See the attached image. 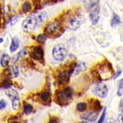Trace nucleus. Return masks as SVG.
<instances>
[{
  "instance_id": "nucleus-9",
  "label": "nucleus",
  "mask_w": 123,
  "mask_h": 123,
  "mask_svg": "<svg viewBox=\"0 0 123 123\" xmlns=\"http://www.w3.org/2000/svg\"><path fill=\"white\" fill-rule=\"evenodd\" d=\"M92 92L95 95L101 98H105L108 94V89L106 85L102 83L96 84L92 89Z\"/></svg>"
},
{
  "instance_id": "nucleus-39",
  "label": "nucleus",
  "mask_w": 123,
  "mask_h": 123,
  "mask_svg": "<svg viewBox=\"0 0 123 123\" xmlns=\"http://www.w3.org/2000/svg\"><path fill=\"white\" fill-rule=\"evenodd\" d=\"M78 123H88L86 122H79Z\"/></svg>"
},
{
  "instance_id": "nucleus-38",
  "label": "nucleus",
  "mask_w": 123,
  "mask_h": 123,
  "mask_svg": "<svg viewBox=\"0 0 123 123\" xmlns=\"http://www.w3.org/2000/svg\"><path fill=\"white\" fill-rule=\"evenodd\" d=\"M3 41V38H0V43H1Z\"/></svg>"
},
{
  "instance_id": "nucleus-7",
  "label": "nucleus",
  "mask_w": 123,
  "mask_h": 123,
  "mask_svg": "<svg viewBox=\"0 0 123 123\" xmlns=\"http://www.w3.org/2000/svg\"><path fill=\"white\" fill-rule=\"evenodd\" d=\"M5 92L12 101V108L15 111L18 110L20 106V101L18 92L14 89L9 88L6 89Z\"/></svg>"
},
{
  "instance_id": "nucleus-4",
  "label": "nucleus",
  "mask_w": 123,
  "mask_h": 123,
  "mask_svg": "<svg viewBox=\"0 0 123 123\" xmlns=\"http://www.w3.org/2000/svg\"><path fill=\"white\" fill-rule=\"evenodd\" d=\"M65 30L64 25L57 17L47 24L43 29V34L47 38H56L62 35Z\"/></svg>"
},
{
  "instance_id": "nucleus-5",
  "label": "nucleus",
  "mask_w": 123,
  "mask_h": 123,
  "mask_svg": "<svg viewBox=\"0 0 123 123\" xmlns=\"http://www.w3.org/2000/svg\"><path fill=\"white\" fill-rule=\"evenodd\" d=\"M73 96V89L71 86H67L62 90H56L54 96V101L60 106H65L69 104L72 99Z\"/></svg>"
},
{
  "instance_id": "nucleus-24",
  "label": "nucleus",
  "mask_w": 123,
  "mask_h": 123,
  "mask_svg": "<svg viewBox=\"0 0 123 123\" xmlns=\"http://www.w3.org/2000/svg\"><path fill=\"white\" fill-rule=\"evenodd\" d=\"M87 104L85 102H81L77 105V110L80 112H83L86 110Z\"/></svg>"
},
{
  "instance_id": "nucleus-37",
  "label": "nucleus",
  "mask_w": 123,
  "mask_h": 123,
  "mask_svg": "<svg viewBox=\"0 0 123 123\" xmlns=\"http://www.w3.org/2000/svg\"><path fill=\"white\" fill-rule=\"evenodd\" d=\"M11 123H20L19 122H18V121H13V122H11Z\"/></svg>"
},
{
  "instance_id": "nucleus-14",
  "label": "nucleus",
  "mask_w": 123,
  "mask_h": 123,
  "mask_svg": "<svg viewBox=\"0 0 123 123\" xmlns=\"http://www.w3.org/2000/svg\"><path fill=\"white\" fill-rule=\"evenodd\" d=\"M99 13H100V8L98 6L94 7L91 11L90 13V18L91 21L93 25H96V24H98L99 19H100Z\"/></svg>"
},
{
  "instance_id": "nucleus-30",
  "label": "nucleus",
  "mask_w": 123,
  "mask_h": 123,
  "mask_svg": "<svg viewBox=\"0 0 123 123\" xmlns=\"http://www.w3.org/2000/svg\"><path fill=\"white\" fill-rule=\"evenodd\" d=\"M106 107H105V110H104V111H103L102 113L101 114L100 119L98 120V123H104L105 119V116H106Z\"/></svg>"
},
{
  "instance_id": "nucleus-33",
  "label": "nucleus",
  "mask_w": 123,
  "mask_h": 123,
  "mask_svg": "<svg viewBox=\"0 0 123 123\" xmlns=\"http://www.w3.org/2000/svg\"><path fill=\"white\" fill-rule=\"evenodd\" d=\"M48 123H59V122L56 118H52L49 120V122Z\"/></svg>"
},
{
  "instance_id": "nucleus-13",
  "label": "nucleus",
  "mask_w": 123,
  "mask_h": 123,
  "mask_svg": "<svg viewBox=\"0 0 123 123\" xmlns=\"http://www.w3.org/2000/svg\"><path fill=\"white\" fill-rule=\"evenodd\" d=\"M39 98L42 102H43V104L48 105V103L51 102V94L49 91L44 90L39 94Z\"/></svg>"
},
{
  "instance_id": "nucleus-27",
  "label": "nucleus",
  "mask_w": 123,
  "mask_h": 123,
  "mask_svg": "<svg viewBox=\"0 0 123 123\" xmlns=\"http://www.w3.org/2000/svg\"><path fill=\"white\" fill-rule=\"evenodd\" d=\"M33 106L31 105L26 104L24 105V111L25 113L27 115H29L31 113V112L33 111Z\"/></svg>"
},
{
  "instance_id": "nucleus-40",
  "label": "nucleus",
  "mask_w": 123,
  "mask_h": 123,
  "mask_svg": "<svg viewBox=\"0 0 123 123\" xmlns=\"http://www.w3.org/2000/svg\"><path fill=\"white\" fill-rule=\"evenodd\" d=\"M0 9H1V4H0Z\"/></svg>"
},
{
  "instance_id": "nucleus-31",
  "label": "nucleus",
  "mask_w": 123,
  "mask_h": 123,
  "mask_svg": "<svg viewBox=\"0 0 123 123\" xmlns=\"http://www.w3.org/2000/svg\"><path fill=\"white\" fill-rule=\"evenodd\" d=\"M7 106V102L5 100H0V110H2L6 108Z\"/></svg>"
},
{
  "instance_id": "nucleus-25",
  "label": "nucleus",
  "mask_w": 123,
  "mask_h": 123,
  "mask_svg": "<svg viewBox=\"0 0 123 123\" xmlns=\"http://www.w3.org/2000/svg\"><path fill=\"white\" fill-rule=\"evenodd\" d=\"M22 11L24 13H28L31 10V5L28 1H26L22 5Z\"/></svg>"
},
{
  "instance_id": "nucleus-20",
  "label": "nucleus",
  "mask_w": 123,
  "mask_h": 123,
  "mask_svg": "<svg viewBox=\"0 0 123 123\" xmlns=\"http://www.w3.org/2000/svg\"><path fill=\"white\" fill-rule=\"evenodd\" d=\"M20 45V41L17 37H13L12 39L11 46H10V50L11 52H14L16 51Z\"/></svg>"
},
{
  "instance_id": "nucleus-21",
  "label": "nucleus",
  "mask_w": 123,
  "mask_h": 123,
  "mask_svg": "<svg viewBox=\"0 0 123 123\" xmlns=\"http://www.w3.org/2000/svg\"><path fill=\"white\" fill-rule=\"evenodd\" d=\"M9 69L11 73L12 78H14L19 76V70L18 67L16 65H11L9 67Z\"/></svg>"
},
{
  "instance_id": "nucleus-16",
  "label": "nucleus",
  "mask_w": 123,
  "mask_h": 123,
  "mask_svg": "<svg viewBox=\"0 0 123 123\" xmlns=\"http://www.w3.org/2000/svg\"><path fill=\"white\" fill-rule=\"evenodd\" d=\"M98 113H95L90 111V112H87L86 113L82 114L80 116V118L82 119L88 120L90 121V122H94V121L96 120V119L98 117Z\"/></svg>"
},
{
  "instance_id": "nucleus-29",
  "label": "nucleus",
  "mask_w": 123,
  "mask_h": 123,
  "mask_svg": "<svg viewBox=\"0 0 123 123\" xmlns=\"http://www.w3.org/2000/svg\"><path fill=\"white\" fill-rule=\"evenodd\" d=\"M123 95V78L120 79L119 83L118 89L117 92V95L118 96H121Z\"/></svg>"
},
{
  "instance_id": "nucleus-22",
  "label": "nucleus",
  "mask_w": 123,
  "mask_h": 123,
  "mask_svg": "<svg viewBox=\"0 0 123 123\" xmlns=\"http://www.w3.org/2000/svg\"><path fill=\"white\" fill-rule=\"evenodd\" d=\"M11 60V57L7 54H4L1 56L0 63L2 67H7L8 65L9 61Z\"/></svg>"
},
{
  "instance_id": "nucleus-28",
  "label": "nucleus",
  "mask_w": 123,
  "mask_h": 123,
  "mask_svg": "<svg viewBox=\"0 0 123 123\" xmlns=\"http://www.w3.org/2000/svg\"><path fill=\"white\" fill-rule=\"evenodd\" d=\"M47 37L43 34H39L36 37V41L38 43H41V44H44L47 40Z\"/></svg>"
},
{
  "instance_id": "nucleus-1",
  "label": "nucleus",
  "mask_w": 123,
  "mask_h": 123,
  "mask_svg": "<svg viewBox=\"0 0 123 123\" xmlns=\"http://www.w3.org/2000/svg\"><path fill=\"white\" fill-rule=\"evenodd\" d=\"M90 73L93 80L98 82L112 78L115 74L112 63L106 59L91 68Z\"/></svg>"
},
{
  "instance_id": "nucleus-11",
  "label": "nucleus",
  "mask_w": 123,
  "mask_h": 123,
  "mask_svg": "<svg viewBox=\"0 0 123 123\" xmlns=\"http://www.w3.org/2000/svg\"><path fill=\"white\" fill-rule=\"evenodd\" d=\"M63 1L64 0H33V3L35 9L36 11L42 9L45 6L54 5Z\"/></svg>"
},
{
  "instance_id": "nucleus-12",
  "label": "nucleus",
  "mask_w": 123,
  "mask_h": 123,
  "mask_svg": "<svg viewBox=\"0 0 123 123\" xmlns=\"http://www.w3.org/2000/svg\"><path fill=\"white\" fill-rule=\"evenodd\" d=\"M89 108L92 112L98 113L102 110V107L100 101L97 98H91L89 102Z\"/></svg>"
},
{
  "instance_id": "nucleus-26",
  "label": "nucleus",
  "mask_w": 123,
  "mask_h": 123,
  "mask_svg": "<svg viewBox=\"0 0 123 123\" xmlns=\"http://www.w3.org/2000/svg\"><path fill=\"white\" fill-rule=\"evenodd\" d=\"M19 19H20V17H18V16L10 19L9 20L7 21V23L6 24V27H9V26H13V25H14L19 20Z\"/></svg>"
},
{
  "instance_id": "nucleus-35",
  "label": "nucleus",
  "mask_w": 123,
  "mask_h": 123,
  "mask_svg": "<svg viewBox=\"0 0 123 123\" xmlns=\"http://www.w3.org/2000/svg\"><path fill=\"white\" fill-rule=\"evenodd\" d=\"M119 108L121 111L123 112V99H122L120 102V105H119Z\"/></svg>"
},
{
  "instance_id": "nucleus-15",
  "label": "nucleus",
  "mask_w": 123,
  "mask_h": 123,
  "mask_svg": "<svg viewBox=\"0 0 123 123\" xmlns=\"http://www.w3.org/2000/svg\"><path fill=\"white\" fill-rule=\"evenodd\" d=\"M36 15L38 27H40L44 24L48 20L47 14L45 12H39Z\"/></svg>"
},
{
  "instance_id": "nucleus-19",
  "label": "nucleus",
  "mask_w": 123,
  "mask_h": 123,
  "mask_svg": "<svg viewBox=\"0 0 123 123\" xmlns=\"http://www.w3.org/2000/svg\"><path fill=\"white\" fill-rule=\"evenodd\" d=\"M86 66L85 62H79L77 64L73 73L75 75L78 74L81 72H83L86 70Z\"/></svg>"
},
{
  "instance_id": "nucleus-34",
  "label": "nucleus",
  "mask_w": 123,
  "mask_h": 123,
  "mask_svg": "<svg viewBox=\"0 0 123 123\" xmlns=\"http://www.w3.org/2000/svg\"><path fill=\"white\" fill-rule=\"evenodd\" d=\"M118 121L119 123H123V112L119 115V116Z\"/></svg>"
},
{
  "instance_id": "nucleus-6",
  "label": "nucleus",
  "mask_w": 123,
  "mask_h": 123,
  "mask_svg": "<svg viewBox=\"0 0 123 123\" xmlns=\"http://www.w3.org/2000/svg\"><path fill=\"white\" fill-rule=\"evenodd\" d=\"M22 27L26 32L30 33L38 27L37 21L35 14H32L27 17L22 24Z\"/></svg>"
},
{
  "instance_id": "nucleus-36",
  "label": "nucleus",
  "mask_w": 123,
  "mask_h": 123,
  "mask_svg": "<svg viewBox=\"0 0 123 123\" xmlns=\"http://www.w3.org/2000/svg\"><path fill=\"white\" fill-rule=\"evenodd\" d=\"M121 73H122V71H119L118 72V73H117V74H116V75H115L114 78H116L117 77H118L119 76V75H120Z\"/></svg>"
},
{
  "instance_id": "nucleus-32",
  "label": "nucleus",
  "mask_w": 123,
  "mask_h": 123,
  "mask_svg": "<svg viewBox=\"0 0 123 123\" xmlns=\"http://www.w3.org/2000/svg\"><path fill=\"white\" fill-rule=\"evenodd\" d=\"M106 123H118L117 121L113 118H109L106 120Z\"/></svg>"
},
{
  "instance_id": "nucleus-3",
  "label": "nucleus",
  "mask_w": 123,
  "mask_h": 123,
  "mask_svg": "<svg viewBox=\"0 0 123 123\" xmlns=\"http://www.w3.org/2000/svg\"><path fill=\"white\" fill-rule=\"evenodd\" d=\"M77 64V61L73 60L57 69L55 78L57 84L59 86H65L69 83Z\"/></svg>"
},
{
  "instance_id": "nucleus-17",
  "label": "nucleus",
  "mask_w": 123,
  "mask_h": 123,
  "mask_svg": "<svg viewBox=\"0 0 123 123\" xmlns=\"http://www.w3.org/2000/svg\"><path fill=\"white\" fill-rule=\"evenodd\" d=\"M27 52H28V51H27V50L26 48L21 50L20 51H19L17 54L14 55L12 59V63L17 62L20 59L25 56V55H26V54H27Z\"/></svg>"
},
{
  "instance_id": "nucleus-2",
  "label": "nucleus",
  "mask_w": 123,
  "mask_h": 123,
  "mask_svg": "<svg viewBox=\"0 0 123 123\" xmlns=\"http://www.w3.org/2000/svg\"><path fill=\"white\" fill-rule=\"evenodd\" d=\"M57 17L62 23L65 28L71 30H76L83 23V16L78 8L67 10Z\"/></svg>"
},
{
  "instance_id": "nucleus-8",
  "label": "nucleus",
  "mask_w": 123,
  "mask_h": 123,
  "mask_svg": "<svg viewBox=\"0 0 123 123\" xmlns=\"http://www.w3.org/2000/svg\"><path fill=\"white\" fill-rule=\"evenodd\" d=\"M52 53L53 56L55 60L61 61L64 60L66 57L67 51L63 44H58L53 48Z\"/></svg>"
},
{
  "instance_id": "nucleus-18",
  "label": "nucleus",
  "mask_w": 123,
  "mask_h": 123,
  "mask_svg": "<svg viewBox=\"0 0 123 123\" xmlns=\"http://www.w3.org/2000/svg\"><path fill=\"white\" fill-rule=\"evenodd\" d=\"M84 4L87 11L92 9L93 7L98 5L100 0H84Z\"/></svg>"
},
{
  "instance_id": "nucleus-10",
  "label": "nucleus",
  "mask_w": 123,
  "mask_h": 123,
  "mask_svg": "<svg viewBox=\"0 0 123 123\" xmlns=\"http://www.w3.org/2000/svg\"><path fill=\"white\" fill-rule=\"evenodd\" d=\"M30 55L35 60L43 62L44 61V51L41 45L34 47L30 53Z\"/></svg>"
},
{
  "instance_id": "nucleus-23",
  "label": "nucleus",
  "mask_w": 123,
  "mask_h": 123,
  "mask_svg": "<svg viewBox=\"0 0 123 123\" xmlns=\"http://www.w3.org/2000/svg\"><path fill=\"white\" fill-rule=\"evenodd\" d=\"M121 23L120 19L119 16L116 14V13H114L113 16V18L112 20H111V25L112 27H115L117 26V25Z\"/></svg>"
}]
</instances>
